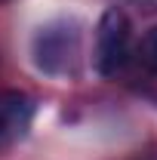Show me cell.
Masks as SVG:
<instances>
[{"mask_svg":"<svg viewBox=\"0 0 157 160\" xmlns=\"http://www.w3.org/2000/svg\"><path fill=\"white\" fill-rule=\"evenodd\" d=\"M31 52H34V65L43 74L49 77L68 74L80 52V25L74 19H56L43 25L34 34Z\"/></svg>","mask_w":157,"mask_h":160,"instance_id":"obj_1","label":"cell"},{"mask_svg":"<svg viewBox=\"0 0 157 160\" xmlns=\"http://www.w3.org/2000/svg\"><path fill=\"white\" fill-rule=\"evenodd\" d=\"M0 3H3V0H0Z\"/></svg>","mask_w":157,"mask_h":160,"instance_id":"obj_6","label":"cell"},{"mask_svg":"<svg viewBox=\"0 0 157 160\" xmlns=\"http://www.w3.org/2000/svg\"><path fill=\"white\" fill-rule=\"evenodd\" d=\"M129 52H133L129 16L117 6H111L102 12L96 28V71L102 77H117L129 62Z\"/></svg>","mask_w":157,"mask_h":160,"instance_id":"obj_2","label":"cell"},{"mask_svg":"<svg viewBox=\"0 0 157 160\" xmlns=\"http://www.w3.org/2000/svg\"><path fill=\"white\" fill-rule=\"evenodd\" d=\"M139 59L142 65L148 68V71H154L157 74V25L142 37V46H139Z\"/></svg>","mask_w":157,"mask_h":160,"instance_id":"obj_4","label":"cell"},{"mask_svg":"<svg viewBox=\"0 0 157 160\" xmlns=\"http://www.w3.org/2000/svg\"><path fill=\"white\" fill-rule=\"evenodd\" d=\"M129 3L136 6L139 12H148V16H151V12H157V0H129Z\"/></svg>","mask_w":157,"mask_h":160,"instance_id":"obj_5","label":"cell"},{"mask_svg":"<svg viewBox=\"0 0 157 160\" xmlns=\"http://www.w3.org/2000/svg\"><path fill=\"white\" fill-rule=\"evenodd\" d=\"M37 114V102L22 89H0V148L19 145Z\"/></svg>","mask_w":157,"mask_h":160,"instance_id":"obj_3","label":"cell"}]
</instances>
